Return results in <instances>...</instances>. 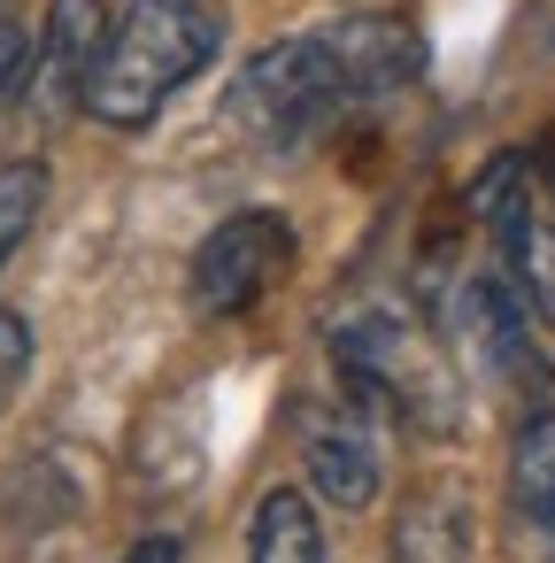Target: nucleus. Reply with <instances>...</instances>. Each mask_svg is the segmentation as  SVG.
I'll return each instance as SVG.
<instances>
[{"label":"nucleus","instance_id":"obj_9","mask_svg":"<svg viewBox=\"0 0 555 563\" xmlns=\"http://www.w3.org/2000/svg\"><path fill=\"white\" fill-rule=\"evenodd\" d=\"M47 217V163H0V271Z\"/></svg>","mask_w":555,"mask_h":563},{"label":"nucleus","instance_id":"obj_10","mask_svg":"<svg viewBox=\"0 0 555 563\" xmlns=\"http://www.w3.org/2000/svg\"><path fill=\"white\" fill-rule=\"evenodd\" d=\"M24 371H32V324L16 309H0V401L24 386Z\"/></svg>","mask_w":555,"mask_h":563},{"label":"nucleus","instance_id":"obj_1","mask_svg":"<svg viewBox=\"0 0 555 563\" xmlns=\"http://www.w3.org/2000/svg\"><path fill=\"white\" fill-rule=\"evenodd\" d=\"M424 70V47L409 24L393 16H355V24H324V32H293L278 47H263L247 70H240V117L293 147L309 132H324L347 101H370V93H393Z\"/></svg>","mask_w":555,"mask_h":563},{"label":"nucleus","instance_id":"obj_12","mask_svg":"<svg viewBox=\"0 0 555 563\" xmlns=\"http://www.w3.org/2000/svg\"><path fill=\"white\" fill-rule=\"evenodd\" d=\"M116 563H178V540H140V548H124Z\"/></svg>","mask_w":555,"mask_h":563},{"label":"nucleus","instance_id":"obj_6","mask_svg":"<svg viewBox=\"0 0 555 563\" xmlns=\"http://www.w3.org/2000/svg\"><path fill=\"white\" fill-rule=\"evenodd\" d=\"M470 555V501L455 486H424L401 501L393 517V548L386 563H463Z\"/></svg>","mask_w":555,"mask_h":563},{"label":"nucleus","instance_id":"obj_5","mask_svg":"<svg viewBox=\"0 0 555 563\" xmlns=\"http://www.w3.org/2000/svg\"><path fill=\"white\" fill-rule=\"evenodd\" d=\"M355 401H340L317 432H309V478H317V494L324 501H340V509H370L378 501V478H386V463H378V424H370V394L363 386H347Z\"/></svg>","mask_w":555,"mask_h":563},{"label":"nucleus","instance_id":"obj_4","mask_svg":"<svg viewBox=\"0 0 555 563\" xmlns=\"http://www.w3.org/2000/svg\"><path fill=\"white\" fill-rule=\"evenodd\" d=\"M101 40H109V9H101V0H47V24H40V47H32V101L47 117L86 101Z\"/></svg>","mask_w":555,"mask_h":563},{"label":"nucleus","instance_id":"obj_7","mask_svg":"<svg viewBox=\"0 0 555 563\" xmlns=\"http://www.w3.org/2000/svg\"><path fill=\"white\" fill-rule=\"evenodd\" d=\"M247 563H332L324 555V525H317V501L301 486H270L255 501V525H247Z\"/></svg>","mask_w":555,"mask_h":563},{"label":"nucleus","instance_id":"obj_11","mask_svg":"<svg viewBox=\"0 0 555 563\" xmlns=\"http://www.w3.org/2000/svg\"><path fill=\"white\" fill-rule=\"evenodd\" d=\"M24 55H32V47H24V32H16L9 16H0V93H9V86H16V70H24Z\"/></svg>","mask_w":555,"mask_h":563},{"label":"nucleus","instance_id":"obj_8","mask_svg":"<svg viewBox=\"0 0 555 563\" xmlns=\"http://www.w3.org/2000/svg\"><path fill=\"white\" fill-rule=\"evenodd\" d=\"M509 501L524 525L555 532V409H532L509 448Z\"/></svg>","mask_w":555,"mask_h":563},{"label":"nucleus","instance_id":"obj_2","mask_svg":"<svg viewBox=\"0 0 555 563\" xmlns=\"http://www.w3.org/2000/svg\"><path fill=\"white\" fill-rule=\"evenodd\" d=\"M224 47V9L217 0H124L109 16L93 86H86V117L109 132H140L155 124Z\"/></svg>","mask_w":555,"mask_h":563},{"label":"nucleus","instance_id":"obj_3","mask_svg":"<svg viewBox=\"0 0 555 563\" xmlns=\"http://www.w3.org/2000/svg\"><path fill=\"white\" fill-rule=\"evenodd\" d=\"M286 271H293V232H286V217H278V209H240V217H224V224L201 240L186 294H193L201 317H240V309H255Z\"/></svg>","mask_w":555,"mask_h":563}]
</instances>
